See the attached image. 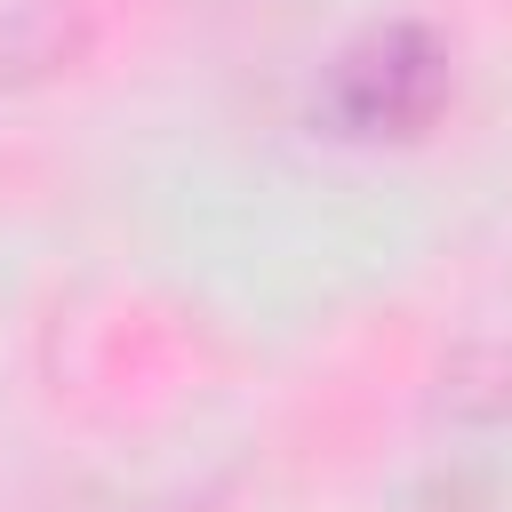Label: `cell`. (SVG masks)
Returning a JSON list of instances; mask_svg holds the SVG:
<instances>
[{
    "instance_id": "6da1fadb",
    "label": "cell",
    "mask_w": 512,
    "mask_h": 512,
    "mask_svg": "<svg viewBox=\"0 0 512 512\" xmlns=\"http://www.w3.org/2000/svg\"><path fill=\"white\" fill-rule=\"evenodd\" d=\"M448 96V48L424 24H376L328 64V120L344 136H416Z\"/></svg>"
}]
</instances>
